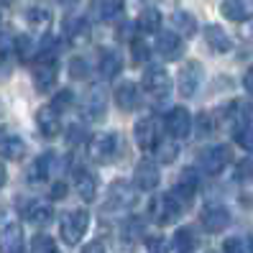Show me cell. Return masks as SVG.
<instances>
[{"label": "cell", "mask_w": 253, "mask_h": 253, "mask_svg": "<svg viewBox=\"0 0 253 253\" xmlns=\"http://www.w3.org/2000/svg\"><path fill=\"white\" fill-rule=\"evenodd\" d=\"M13 54H16L21 62H28L31 56H36V43L31 36L26 34H16V46H13Z\"/></svg>", "instance_id": "obj_30"}, {"label": "cell", "mask_w": 253, "mask_h": 253, "mask_svg": "<svg viewBox=\"0 0 253 253\" xmlns=\"http://www.w3.org/2000/svg\"><path fill=\"white\" fill-rule=\"evenodd\" d=\"M167 130H169V136L176 138V141H182V138L189 136V130H192V115L187 113V108L169 110V115H167Z\"/></svg>", "instance_id": "obj_15"}, {"label": "cell", "mask_w": 253, "mask_h": 253, "mask_svg": "<svg viewBox=\"0 0 253 253\" xmlns=\"http://www.w3.org/2000/svg\"><path fill=\"white\" fill-rule=\"evenodd\" d=\"M143 90L151 95L154 100L169 97V92H171V77L167 74V69L159 67V64L148 67L146 74H143Z\"/></svg>", "instance_id": "obj_4"}, {"label": "cell", "mask_w": 253, "mask_h": 253, "mask_svg": "<svg viewBox=\"0 0 253 253\" xmlns=\"http://www.w3.org/2000/svg\"><path fill=\"white\" fill-rule=\"evenodd\" d=\"M26 151H28V146L18 133H10L8 128H0V159L18 161V159L26 156Z\"/></svg>", "instance_id": "obj_9"}, {"label": "cell", "mask_w": 253, "mask_h": 253, "mask_svg": "<svg viewBox=\"0 0 253 253\" xmlns=\"http://www.w3.org/2000/svg\"><path fill=\"white\" fill-rule=\"evenodd\" d=\"M133 136H136L138 148H143V151H156V146L161 141L159 123L154 121V118H141V121L136 123V128H133Z\"/></svg>", "instance_id": "obj_6"}, {"label": "cell", "mask_w": 253, "mask_h": 253, "mask_svg": "<svg viewBox=\"0 0 253 253\" xmlns=\"http://www.w3.org/2000/svg\"><path fill=\"white\" fill-rule=\"evenodd\" d=\"M0 23H3V5H0Z\"/></svg>", "instance_id": "obj_51"}, {"label": "cell", "mask_w": 253, "mask_h": 253, "mask_svg": "<svg viewBox=\"0 0 253 253\" xmlns=\"http://www.w3.org/2000/svg\"><path fill=\"white\" fill-rule=\"evenodd\" d=\"M123 0H100V13H102V18H108V21H113V18H118L123 13Z\"/></svg>", "instance_id": "obj_34"}, {"label": "cell", "mask_w": 253, "mask_h": 253, "mask_svg": "<svg viewBox=\"0 0 253 253\" xmlns=\"http://www.w3.org/2000/svg\"><path fill=\"white\" fill-rule=\"evenodd\" d=\"M0 253H23V230L16 222H8L0 230Z\"/></svg>", "instance_id": "obj_19"}, {"label": "cell", "mask_w": 253, "mask_h": 253, "mask_svg": "<svg viewBox=\"0 0 253 253\" xmlns=\"http://www.w3.org/2000/svg\"><path fill=\"white\" fill-rule=\"evenodd\" d=\"M200 220H202V228L207 233H220V230L228 228L230 212L222 205H207L205 210H202V215H200Z\"/></svg>", "instance_id": "obj_14"}, {"label": "cell", "mask_w": 253, "mask_h": 253, "mask_svg": "<svg viewBox=\"0 0 253 253\" xmlns=\"http://www.w3.org/2000/svg\"><path fill=\"white\" fill-rule=\"evenodd\" d=\"M67 136H69V143H72V146H74V143H82L84 128H82V126H72V128L67 130Z\"/></svg>", "instance_id": "obj_45"}, {"label": "cell", "mask_w": 253, "mask_h": 253, "mask_svg": "<svg viewBox=\"0 0 253 253\" xmlns=\"http://www.w3.org/2000/svg\"><path fill=\"white\" fill-rule=\"evenodd\" d=\"M36 126L46 138H56L62 130V121H59V110L54 105H43L36 110Z\"/></svg>", "instance_id": "obj_16"}, {"label": "cell", "mask_w": 253, "mask_h": 253, "mask_svg": "<svg viewBox=\"0 0 253 253\" xmlns=\"http://www.w3.org/2000/svg\"><path fill=\"white\" fill-rule=\"evenodd\" d=\"M146 253H169V241L161 235H154L146 241Z\"/></svg>", "instance_id": "obj_37"}, {"label": "cell", "mask_w": 253, "mask_h": 253, "mask_svg": "<svg viewBox=\"0 0 253 253\" xmlns=\"http://www.w3.org/2000/svg\"><path fill=\"white\" fill-rule=\"evenodd\" d=\"M156 154L164 164H171L176 159V154H179V143H176V138H161L156 146Z\"/></svg>", "instance_id": "obj_31"}, {"label": "cell", "mask_w": 253, "mask_h": 253, "mask_svg": "<svg viewBox=\"0 0 253 253\" xmlns=\"http://www.w3.org/2000/svg\"><path fill=\"white\" fill-rule=\"evenodd\" d=\"M182 210H184L182 202L174 195H159V197L151 200V207H148L151 220L156 222V225H171L174 220H179Z\"/></svg>", "instance_id": "obj_2"}, {"label": "cell", "mask_w": 253, "mask_h": 253, "mask_svg": "<svg viewBox=\"0 0 253 253\" xmlns=\"http://www.w3.org/2000/svg\"><path fill=\"white\" fill-rule=\"evenodd\" d=\"M230 159H233V154H230V148L228 146H212V148H207V151L202 154V169L207 171V174H220L222 169L230 164Z\"/></svg>", "instance_id": "obj_11"}, {"label": "cell", "mask_w": 253, "mask_h": 253, "mask_svg": "<svg viewBox=\"0 0 253 253\" xmlns=\"http://www.w3.org/2000/svg\"><path fill=\"white\" fill-rule=\"evenodd\" d=\"M56 3L62 5V8H74V5L80 3V0H56Z\"/></svg>", "instance_id": "obj_49"}, {"label": "cell", "mask_w": 253, "mask_h": 253, "mask_svg": "<svg viewBox=\"0 0 253 253\" xmlns=\"http://www.w3.org/2000/svg\"><path fill=\"white\" fill-rule=\"evenodd\" d=\"M205 41H207V46H210L212 51H217V54H225V51H230V36L222 31L220 26H207L205 28Z\"/></svg>", "instance_id": "obj_26"}, {"label": "cell", "mask_w": 253, "mask_h": 253, "mask_svg": "<svg viewBox=\"0 0 253 253\" xmlns=\"http://www.w3.org/2000/svg\"><path fill=\"white\" fill-rule=\"evenodd\" d=\"M115 148H118V136H113V133H95L90 143H87V154L97 164H108L115 156Z\"/></svg>", "instance_id": "obj_5"}, {"label": "cell", "mask_w": 253, "mask_h": 253, "mask_svg": "<svg viewBox=\"0 0 253 253\" xmlns=\"http://www.w3.org/2000/svg\"><path fill=\"white\" fill-rule=\"evenodd\" d=\"M141 230H143V225H141L136 217H130L128 225H126V238H128V241H136V238L141 235Z\"/></svg>", "instance_id": "obj_44"}, {"label": "cell", "mask_w": 253, "mask_h": 253, "mask_svg": "<svg viewBox=\"0 0 253 253\" xmlns=\"http://www.w3.org/2000/svg\"><path fill=\"white\" fill-rule=\"evenodd\" d=\"M136 202V187L128 182H115L108 189V207L110 210H126Z\"/></svg>", "instance_id": "obj_10"}, {"label": "cell", "mask_w": 253, "mask_h": 253, "mask_svg": "<svg viewBox=\"0 0 253 253\" xmlns=\"http://www.w3.org/2000/svg\"><path fill=\"white\" fill-rule=\"evenodd\" d=\"M26 21H28V26H34L36 31H43V28L51 23V5L43 3V0H36V3L28 5Z\"/></svg>", "instance_id": "obj_23"}, {"label": "cell", "mask_w": 253, "mask_h": 253, "mask_svg": "<svg viewBox=\"0 0 253 253\" xmlns=\"http://www.w3.org/2000/svg\"><path fill=\"white\" fill-rule=\"evenodd\" d=\"M197 189H200V176H197V171L192 169V167H187V169L179 174V179H176L171 195H174L176 200H179V202H182V207H184V205H189L192 200H195Z\"/></svg>", "instance_id": "obj_7"}, {"label": "cell", "mask_w": 253, "mask_h": 253, "mask_svg": "<svg viewBox=\"0 0 253 253\" xmlns=\"http://www.w3.org/2000/svg\"><path fill=\"white\" fill-rule=\"evenodd\" d=\"M23 215H26L28 222H34V225H49V222L54 220V207L49 202H43V200H34L23 210Z\"/></svg>", "instance_id": "obj_24"}, {"label": "cell", "mask_w": 253, "mask_h": 253, "mask_svg": "<svg viewBox=\"0 0 253 253\" xmlns=\"http://www.w3.org/2000/svg\"><path fill=\"white\" fill-rule=\"evenodd\" d=\"M31 253H56V243H54V238L49 235H34V241H31Z\"/></svg>", "instance_id": "obj_35"}, {"label": "cell", "mask_w": 253, "mask_h": 253, "mask_svg": "<svg viewBox=\"0 0 253 253\" xmlns=\"http://www.w3.org/2000/svg\"><path fill=\"white\" fill-rule=\"evenodd\" d=\"M56 72H59L56 56H54V54L39 51L36 64H34V84H36L39 92H49L51 87L56 84Z\"/></svg>", "instance_id": "obj_3"}, {"label": "cell", "mask_w": 253, "mask_h": 253, "mask_svg": "<svg viewBox=\"0 0 253 253\" xmlns=\"http://www.w3.org/2000/svg\"><path fill=\"white\" fill-rule=\"evenodd\" d=\"M13 46H16V36L8 34V31H3V34H0V59L8 56V54L13 51Z\"/></svg>", "instance_id": "obj_39"}, {"label": "cell", "mask_w": 253, "mask_h": 253, "mask_svg": "<svg viewBox=\"0 0 253 253\" xmlns=\"http://www.w3.org/2000/svg\"><path fill=\"white\" fill-rule=\"evenodd\" d=\"M87 228H90V215L87 210H69L62 215V222H59V233H62V241L67 246H77Z\"/></svg>", "instance_id": "obj_1"}, {"label": "cell", "mask_w": 253, "mask_h": 253, "mask_svg": "<svg viewBox=\"0 0 253 253\" xmlns=\"http://www.w3.org/2000/svg\"><path fill=\"white\" fill-rule=\"evenodd\" d=\"M238 179L243 182H253V159H246L241 167H238Z\"/></svg>", "instance_id": "obj_42"}, {"label": "cell", "mask_w": 253, "mask_h": 253, "mask_svg": "<svg viewBox=\"0 0 253 253\" xmlns=\"http://www.w3.org/2000/svg\"><path fill=\"white\" fill-rule=\"evenodd\" d=\"M74 189H77V195H80L84 202H92L95 195H97V182H95V176L87 171V169L77 167V169H74Z\"/></svg>", "instance_id": "obj_22"}, {"label": "cell", "mask_w": 253, "mask_h": 253, "mask_svg": "<svg viewBox=\"0 0 253 253\" xmlns=\"http://www.w3.org/2000/svg\"><path fill=\"white\" fill-rule=\"evenodd\" d=\"M51 154H43V156H39L31 167H28V171H26V179L31 182V184H39V182H43L49 176V167H51Z\"/></svg>", "instance_id": "obj_28"}, {"label": "cell", "mask_w": 253, "mask_h": 253, "mask_svg": "<svg viewBox=\"0 0 253 253\" xmlns=\"http://www.w3.org/2000/svg\"><path fill=\"white\" fill-rule=\"evenodd\" d=\"M156 49H159V54L167 59V62H176V59L182 56V51H184V43L174 31H161L156 36Z\"/></svg>", "instance_id": "obj_17"}, {"label": "cell", "mask_w": 253, "mask_h": 253, "mask_svg": "<svg viewBox=\"0 0 253 253\" xmlns=\"http://www.w3.org/2000/svg\"><path fill=\"white\" fill-rule=\"evenodd\" d=\"M82 253H105V248H102V243H87L84 248H82Z\"/></svg>", "instance_id": "obj_48"}, {"label": "cell", "mask_w": 253, "mask_h": 253, "mask_svg": "<svg viewBox=\"0 0 253 253\" xmlns=\"http://www.w3.org/2000/svg\"><path fill=\"white\" fill-rule=\"evenodd\" d=\"M130 54H133V64H143L148 59V46L143 39H133L130 41Z\"/></svg>", "instance_id": "obj_36"}, {"label": "cell", "mask_w": 253, "mask_h": 253, "mask_svg": "<svg viewBox=\"0 0 253 253\" xmlns=\"http://www.w3.org/2000/svg\"><path fill=\"white\" fill-rule=\"evenodd\" d=\"M54 108H56V110L72 108V92H69V90H62V92H56V97H54Z\"/></svg>", "instance_id": "obj_43"}, {"label": "cell", "mask_w": 253, "mask_h": 253, "mask_svg": "<svg viewBox=\"0 0 253 253\" xmlns=\"http://www.w3.org/2000/svg\"><path fill=\"white\" fill-rule=\"evenodd\" d=\"M82 115L87 121H102L105 118V90L102 87H90L82 100Z\"/></svg>", "instance_id": "obj_12"}, {"label": "cell", "mask_w": 253, "mask_h": 253, "mask_svg": "<svg viewBox=\"0 0 253 253\" xmlns=\"http://www.w3.org/2000/svg\"><path fill=\"white\" fill-rule=\"evenodd\" d=\"M210 130H212V115L210 113H202L197 118V133H200V136H207Z\"/></svg>", "instance_id": "obj_41"}, {"label": "cell", "mask_w": 253, "mask_h": 253, "mask_svg": "<svg viewBox=\"0 0 253 253\" xmlns=\"http://www.w3.org/2000/svg\"><path fill=\"white\" fill-rule=\"evenodd\" d=\"M174 246L179 253H192V248H195V233H192V228H179L174 235Z\"/></svg>", "instance_id": "obj_33"}, {"label": "cell", "mask_w": 253, "mask_h": 253, "mask_svg": "<svg viewBox=\"0 0 253 253\" xmlns=\"http://www.w3.org/2000/svg\"><path fill=\"white\" fill-rule=\"evenodd\" d=\"M222 253H246V246L241 238H228L225 243H222Z\"/></svg>", "instance_id": "obj_40"}, {"label": "cell", "mask_w": 253, "mask_h": 253, "mask_svg": "<svg viewBox=\"0 0 253 253\" xmlns=\"http://www.w3.org/2000/svg\"><path fill=\"white\" fill-rule=\"evenodd\" d=\"M0 113H3V105H0Z\"/></svg>", "instance_id": "obj_52"}, {"label": "cell", "mask_w": 253, "mask_h": 253, "mask_svg": "<svg viewBox=\"0 0 253 253\" xmlns=\"http://www.w3.org/2000/svg\"><path fill=\"white\" fill-rule=\"evenodd\" d=\"M3 184H5V169H3V164H0V189H3Z\"/></svg>", "instance_id": "obj_50"}, {"label": "cell", "mask_w": 253, "mask_h": 253, "mask_svg": "<svg viewBox=\"0 0 253 253\" xmlns=\"http://www.w3.org/2000/svg\"><path fill=\"white\" fill-rule=\"evenodd\" d=\"M159 182H161L159 164L151 161V159H143L136 167V171H133V184H136L138 189H143V192H151V189L159 187Z\"/></svg>", "instance_id": "obj_8"}, {"label": "cell", "mask_w": 253, "mask_h": 253, "mask_svg": "<svg viewBox=\"0 0 253 253\" xmlns=\"http://www.w3.org/2000/svg\"><path fill=\"white\" fill-rule=\"evenodd\" d=\"M64 36L69 43H87L90 41V23H87V18L82 16H69L64 21Z\"/></svg>", "instance_id": "obj_20"}, {"label": "cell", "mask_w": 253, "mask_h": 253, "mask_svg": "<svg viewBox=\"0 0 253 253\" xmlns=\"http://www.w3.org/2000/svg\"><path fill=\"white\" fill-rule=\"evenodd\" d=\"M200 82H202V67H200V62H187L179 69V95L182 97H192L200 90Z\"/></svg>", "instance_id": "obj_13"}, {"label": "cell", "mask_w": 253, "mask_h": 253, "mask_svg": "<svg viewBox=\"0 0 253 253\" xmlns=\"http://www.w3.org/2000/svg\"><path fill=\"white\" fill-rule=\"evenodd\" d=\"M159 26H161V13L154 8H146L138 16V31L141 34H159Z\"/></svg>", "instance_id": "obj_29"}, {"label": "cell", "mask_w": 253, "mask_h": 253, "mask_svg": "<svg viewBox=\"0 0 253 253\" xmlns=\"http://www.w3.org/2000/svg\"><path fill=\"white\" fill-rule=\"evenodd\" d=\"M243 84H246V90H248V95L253 97V67H248V72H246V77H243Z\"/></svg>", "instance_id": "obj_47"}, {"label": "cell", "mask_w": 253, "mask_h": 253, "mask_svg": "<svg viewBox=\"0 0 253 253\" xmlns=\"http://www.w3.org/2000/svg\"><path fill=\"white\" fill-rule=\"evenodd\" d=\"M138 84H133V82H121L115 87V105L121 108L123 113H133L138 108Z\"/></svg>", "instance_id": "obj_21"}, {"label": "cell", "mask_w": 253, "mask_h": 253, "mask_svg": "<svg viewBox=\"0 0 253 253\" xmlns=\"http://www.w3.org/2000/svg\"><path fill=\"white\" fill-rule=\"evenodd\" d=\"M97 67H100V74L105 80H113V77H118L121 74V56H118L115 51H110V49H102L100 51V62H97Z\"/></svg>", "instance_id": "obj_27"}, {"label": "cell", "mask_w": 253, "mask_h": 253, "mask_svg": "<svg viewBox=\"0 0 253 253\" xmlns=\"http://www.w3.org/2000/svg\"><path fill=\"white\" fill-rule=\"evenodd\" d=\"M174 26L179 28V34H184V36H192V34L197 31L195 16H192V13H187V10H179V13H174Z\"/></svg>", "instance_id": "obj_32"}, {"label": "cell", "mask_w": 253, "mask_h": 253, "mask_svg": "<svg viewBox=\"0 0 253 253\" xmlns=\"http://www.w3.org/2000/svg\"><path fill=\"white\" fill-rule=\"evenodd\" d=\"M233 136L235 143L246 148V151H253V121L246 115H238L235 118V128H233Z\"/></svg>", "instance_id": "obj_25"}, {"label": "cell", "mask_w": 253, "mask_h": 253, "mask_svg": "<svg viewBox=\"0 0 253 253\" xmlns=\"http://www.w3.org/2000/svg\"><path fill=\"white\" fill-rule=\"evenodd\" d=\"M69 74L74 80H84L87 74H90V69H87V62L82 56H77V59H72V64H69Z\"/></svg>", "instance_id": "obj_38"}, {"label": "cell", "mask_w": 253, "mask_h": 253, "mask_svg": "<svg viewBox=\"0 0 253 253\" xmlns=\"http://www.w3.org/2000/svg\"><path fill=\"white\" fill-rule=\"evenodd\" d=\"M220 13L235 23L253 21V0H222Z\"/></svg>", "instance_id": "obj_18"}, {"label": "cell", "mask_w": 253, "mask_h": 253, "mask_svg": "<svg viewBox=\"0 0 253 253\" xmlns=\"http://www.w3.org/2000/svg\"><path fill=\"white\" fill-rule=\"evenodd\" d=\"M64 195H67V187H64V182H56V184L51 187V197H54V200H62Z\"/></svg>", "instance_id": "obj_46"}]
</instances>
